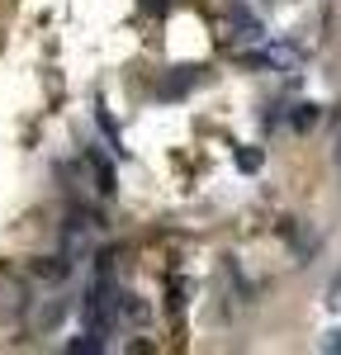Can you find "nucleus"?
<instances>
[{"label":"nucleus","mask_w":341,"mask_h":355,"mask_svg":"<svg viewBox=\"0 0 341 355\" xmlns=\"http://www.w3.org/2000/svg\"><path fill=\"white\" fill-rule=\"evenodd\" d=\"M67 266H71L67 256H38L28 270H33V279H62V275H67Z\"/></svg>","instance_id":"obj_1"},{"label":"nucleus","mask_w":341,"mask_h":355,"mask_svg":"<svg viewBox=\"0 0 341 355\" xmlns=\"http://www.w3.org/2000/svg\"><path fill=\"white\" fill-rule=\"evenodd\" d=\"M327 299H332V303H341V275L332 279V289H327Z\"/></svg>","instance_id":"obj_4"},{"label":"nucleus","mask_w":341,"mask_h":355,"mask_svg":"<svg viewBox=\"0 0 341 355\" xmlns=\"http://www.w3.org/2000/svg\"><path fill=\"white\" fill-rule=\"evenodd\" d=\"M237 166H242V171H261V152H256V147H242V152H237Z\"/></svg>","instance_id":"obj_3"},{"label":"nucleus","mask_w":341,"mask_h":355,"mask_svg":"<svg viewBox=\"0 0 341 355\" xmlns=\"http://www.w3.org/2000/svg\"><path fill=\"white\" fill-rule=\"evenodd\" d=\"M313 123H317V105H299V110H294V128H299V133H308Z\"/></svg>","instance_id":"obj_2"},{"label":"nucleus","mask_w":341,"mask_h":355,"mask_svg":"<svg viewBox=\"0 0 341 355\" xmlns=\"http://www.w3.org/2000/svg\"><path fill=\"white\" fill-rule=\"evenodd\" d=\"M327 351H341V331H332V336H327Z\"/></svg>","instance_id":"obj_5"}]
</instances>
